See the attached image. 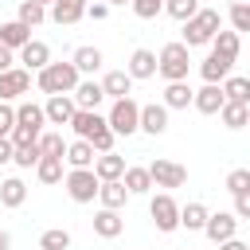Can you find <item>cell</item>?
Returning a JSON list of instances; mask_svg holds the SVG:
<instances>
[{
  "label": "cell",
  "mask_w": 250,
  "mask_h": 250,
  "mask_svg": "<svg viewBox=\"0 0 250 250\" xmlns=\"http://www.w3.org/2000/svg\"><path fill=\"white\" fill-rule=\"evenodd\" d=\"M223 27V16L215 12V8H199L195 16H188L184 20V47H203V43H211V35Z\"/></svg>",
  "instance_id": "1"
},
{
  "label": "cell",
  "mask_w": 250,
  "mask_h": 250,
  "mask_svg": "<svg viewBox=\"0 0 250 250\" xmlns=\"http://www.w3.org/2000/svg\"><path fill=\"white\" fill-rule=\"evenodd\" d=\"M188 51L191 47H184V43H164L160 55H156V74L164 82H184L188 70H191V55Z\"/></svg>",
  "instance_id": "2"
},
{
  "label": "cell",
  "mask_w": 250,
  "mask_h": 250,
  "mask_svg": "<svg viewBox=\"0 0 250 250\" xmlns=\"http://www.w3.org/2000/svg\"><path fill=\"white\" fill-rule=\"evenodd\" d=\"M78 70H74V62H47L43 70H35V86L43 90V94H70L74 86H78Z\"/></svg>",
  "instance_id": "3"
},
{
  "label": "cell",
  "mask_w": 250,
  "mask_h": 250,
  "mask_svg": "<svg viewBox=\"0 0 250 250\" xmlns=\"http://www.w3.org/2000/svg\"><path fill=\"white\" fill-rule=\"evenodd\" d=\"M62 184H66V195L74 203H94L102 180L94 176V168H70V172H62Z\"/></svg>",
  "instance_id": "4"
},
{
  "label": "cell",
  "mask_w": 250,
  "mask_h": 250,
  "mask_svg": "<svg viewBox=\"0 0 250 250\" xmlns=\"http://www.w3.org/2000/svg\"><path fill=\"white\" fill-rule=\"evenodd\" d=\"M137 113H141V105L133 98H117L105 113V125L113 129V137H133L137 133Z\"/></svg>",
  "instance_id": "5"
},
{
  "label": "cell",
  "mask_w": 250,
  "mask_h": 250,
  "mask_svg": "<svg viewBox=\"0 0 250 250\" xmlns=\"http://www.w3.org/2000/svg\"><path fill=\"white\" fill-rule=\"evenodd\" d=\"M148 215H152V223H156V230H160V234H172V230L180 227V203H176L168 191L152 195V203H148Z\"/></svg>",
  "instance_id": "6"
},
{
  "label": "cell",
  "mask_w": 250,
  "mask_h": 250,
  "mask_svg": "<svg viewBox=\"0 0 250 250\" xmlns=\"http://www.w3.org/2000/svg\"><path fill=\"white\" fill-rule=\"evenodd\" d=\"M148 180L156 188H184L188 184V168L176 164V160H152L148 164Z\"/></svg>",
  "instance_id": "7"
},
{
  "label": "cell",
  "mask_w": 250,
  "mask_h": 250,
  "mask_svg": "<svg viewBox=\"0 0 250 250\" xmlns=\"http://www.w3.org/2000/svg\"><path fill=\"white\" fill-rule=\"evenodd\" d=\"M31 90V70L23 66H12V70H0V102H12L20 94Z\"/></svg>",
  "instance_id": "8"
},
{
  "label": "cell",
  "mask_w": 250,
  "mask_h": 250,
  "mask_svg": "<svg viewBox=\"0 0 250 250\" xmlns=\"http://www.w3.org/2000/svg\"><path fill=\"white\" fill-rule=\"evenodd\" d=\"M234 230H238V219L230 215V211H215V215H207V223H203V234L219 246V242H227V238H234Z\"/></svg>",
  "instance_id": "9"
},
{
  "label": "cell",
  "mask_w": 250,
  "mask_h": 250,
  "mask_svg": "<svg viewBox=\"0 0 250 250\" xmlns=\"http://www.w3.org/2000/svg\"><path fill=\"white\" fill-rule=\"evenodd\" d=\"M223 102H227V98H223V86H219V82H207L203 90H191V105H195L199 113H207V117L219 113Z\"/></svg>",
  "instance_id": "10"
},
{
  "label": "cell",
  "mask_w": 250,
  "mask_h": 250,
  "mask_svg": "<svg viewBox=\"0 0 250 250\" xmlns=\"http://www.w3.org/2000/svg\"><path fill=\"white\" fill-rule=\"evenodd\" d=\"M74 109H78V105H74L70 94H51L47 105H43V117H47L51 125H66V121L74 117Z\"/></svg>",
  "instance_id": "11"
},
{
  "label": "cell",
  "mask_w": 250,
  "mask_h": 250,
  "mask_svg": "<svg viewBox=\"0 0 250 250\" xmlns=\"http://www.w3.org/2000/svg\"><path fill=\"white\" fill-rule=\"evenodd\" d=\"M137 129H145L148 137H160L164 129H168V109L164 105H141V113H137Z\"/></svg>",
  "instance_id": "12"
},
{
  "label": "cell",
  "mask_w": 250,
  "mask_h": 250,
  "mask_svg": "<svg viewBox=\"0 0 250 250\" xmlns=\"http://www.w3.org/2000/svg\"><path fill=\"white\" fill-rule=\"evenodd\" d=\"M70 129H74V137H82V141H90L98 129H105V117L98 113V109H74V117L66 121Z\"/></svg>",
  "instance_id": "13"
},
{
  "label": "cell",
  "mask_w": 250,
  "mask_h": 250,
  "mask_svg": "<svg viewBox=\"0 0 250 250\" xmlns=\"http://www.w3.org/2000/svg\"><path fill=\"white\" fill-rule=\"evenodd\" d=\"M20 62H23V70H43V66L51 62V47H47L43 39H27V43L20 47Z\"/></svg>",
  "instance_id": "14"
},
{
  "label": "cell",
  "mask_w": 250,
  "mask_h": 250,
  "mask_svg": "<svg viewBox=\"0 0 250 250\" xmlns=\"http://www.w3.org/2000/svg\"><path fill=\"white\" fill-rule=\"evenodd\" d=\"M47 16H51L59 27H70V23H78V20L86 16V0H55Z\"/></svg>",
  "instance_id": "15"
},
{
  "label": "cell",
  "mask_w": 250,
  "mask_h": 250,
  "mask_svg": "<svg viewBox=\"0 0 250 250\" xmlns=\"http://www.w3.org/2000/svg\"><path fill=\"white\" fill-rule=\"evenodd\" d=\"M70 98H74V105H78V109H98V105L105 102L102 82H94V78H90V82H82V78H78V86L70 90Z\"/></svg>",
  "instance_id": "16"
},
{
  "label": "cell",
  "mask_w": 250,
  "mask_h": 250,
  "mask_svg": "<svg viewBox=\"0 0 250 250\" xmlns=\"http://www.w3.org/2000/svg\"><path fill=\"white\" fill-rule=\"evenodd\" d=\"M90 168H94L98 180H121V172H125V156H117V152L109 148V152H98Z\"/></svg>",
  "instance_id": "17"
},
{
  "label": "cell",
  "mask_w": 250,
  "mask_h": 250,
  "mask_svg": "<svg viewBox=\"0 0 250 250\" xmlns=\"http://www.w3.org/2000/svg\"><path fill=\"white\" fill-rule=\"evenodd\" d=\"M125 74H129V78H152V74H156V55H152L148 47H137V51L129 55Z\"/></svg>",
  "instance_id": "18"
},
{
  "label": "cell",
  "mask_w": 250,
  "mask_h": 250,
  "mask_svg": "<svg viewBox=\"0 0 250 250\" xmlns=\"http://www.w3.org/2000/svg\"><path fill=\"white\" fill-rule=\"evenodd\" d=\"M98 199H102V207L121 211V207H125V199H129V191H125V184H121V180H102V184H98Z\"/></svg>",
  "instance_id": "19"
},
{
  "label": "cell",
  "mask_w": 250,
  "mask_h": 250,
  "mask_svg": "<svg viewBox=\"0 0 250 250\" xmlns=\"http://www.w3.org/2000/svg\"><path fill=\"white\" fill-rule=\"evenodd\" d=\"M121 230H125V219H121L117 211L102 207V211L94 215V234H98V238H117Z\"/></svg>",
  "instance_id": "20"
},
{
  "label": "cell",
  "mask_w": 250,
  "mask_h": 250,
  "mask_svg": "<svg viewBox=\"0 0 250 250\" xmlns=\"http://www.w3.org/2000/svg\"><path fill=\"white\" fill-rule=\"evenodd\" d=\"M27 39H31V27H27V23H20V20H8V23H0V43H4V47L20 51Z\"/></svg>",
  "instance_id": "21"
},
{
  "label": "cell",
  "mask_w": 250,
  "mask_h": 250,
  "mask_svg": "<svg viewBox=\"0 0 250 250\" xmlns=\"http://www.w3.org/2000/svg\"><path fill=\"white\" fill-rule=\"evenodd\" d=\"M230 66H234L230 59H223V55H215V51H211V55L199 62V74H203V82H223V78L230 74Z\"/></svg>",
  "instance_id": "22"
},
{
  "label": "cell",
  "mask_w": 250,
  "mask_h": 250,
  "mask_svg": "<svg viewBox=\"0 0 250 250\" xmlns=\"http://www.w3.org/2000/svg\"><path fill=\"white\" fill-rule=\"evenodd\" d=\"M129 90H133V78H129L125 70H109V74L102 78V94L113 98V102H117V98H129Z\"/></svg>",
  "instance_id": "23"
},
{
  "label": "cell",
  "mask_w": 250,
  "mask_h": 250,
  "mask_svg": "<svg viewBox=\"0 0 250 250\" xmlns=\"http://www.w3.org/2000/svg\"><path fill=\"white\" fill-rule=\"evenodd\" d=\"M160 105H164V109H188V105H191V86H188V78H184V82H168Z\"/></svg>",
  "instance_id": "24"
},
{
  "label": "cell",
  "mask_w": 250,
  "mask_h": 250,
  "mask_svg": "<svg viewBox=\"0 0 250 250\" xmlns=\"http://www.w3.org/2000/svg\"><path fill=\"white\" fill-rule=\"evenodd\" d=\"M94 156H98V152H94V148H90V141H82V137H78V141H70V145H66V152H62V160H66L70 168H90V164H94Z\"/></svg>",
  "instance_id": "25"
},
{
  "label": "cell",
  "mask_w": 250,
  "mask_h": 250,
  "mask_svg": "<svg viewBox=\"0 0 250 250\" xmlns=\"http://www.w3.org/2000/svg\"><path fill=\"white\" fill-rule=\"evenodd\" d=\"M219 86H223V98H227V102H238V105H250V78H238V74L230 78V74H227V78H223Z\"/></svg>",
  "instance_id": "26"
},
{
  "label": "cell",
  "mask_w": 250,
  "mask_h": 250,
  "mask_svg": "<svg viewBox=\"0 0 250 250\" xmlns=\"http://www.w3.org/2000/svg\"><path fill=\"white\" fill-rule=\"evenodd\" d=\"M211 51L234 62V59H238V31H223V27H219V31L211 35Z\"/></svg>",
  "instance_id": "27"
},
{
  "label": "cell",
  "mask_w": 250,
  "mask_h": 250,
  "mask_svg": "<svg viewBox=\"0 0 250 250\" xmlns=\"http://www.w3.org/2000/svg\"><path fill=\"white\" fill-rule=\"evenodd\" d=\"M121 184H125V191H129V195H145V191L152 188L148 168H129V164H125V172H121Z\"/></svg>",
  "instance_id": "28"
},
{
  "label": "cell",
  "mask_w": 250,
  "mask_h": 250,
  "mask_svg": "<svg viewBox=\"0 0 250 250\" xmlns=\"http://www.w3.org/2000/svg\"><path fill=\"white\" fill-rule=\"evenodd\" d=\"M23 199H27V184L20 176H12V180L0 184V203L4 207H23Z\"/></svg>",
  "instance_id": "29"
},
{
  "label": "cell",
  "mask_w": 250,
  "mask_h": 250,
  "mask_svg": "<svg viewBox=\"0 0 250 250\" xmlns=\"http://www.w3.org/2000/svg\"><path fill=\"white\" fill-rule=\"evenodd\" d=\"M70 62H74L78 74H94V70H102V51L98 47H78Z\"/></svg>",
  "instance_id": "30"
},
{
  "label": "cell",
  "mask_w": 250,
  "mask_h": 250,
  "mask_svg": "<svg viewBox=\"0 0 250 250\" xmlns=\"http://www.w3.org/2000/svg\"><path fill=\"white\" fill-rule=\"evenodd\" d=\"M35 176H39V184H59L62 180V156H39Z\"/></svg>",
  "instance_id": "31"
},
{
  "label": "cell",
  "mask_w": 250,
  "mask_h": 250,
  "mask_svg": "<svg viewBox=\"0 0 250 250\" xmlns=\"http://www.w3.org/2000/svg\"><path fill=\"white\" fill-rule=\"evenodd\" d=\"M219 117H223V125H227V129H242V125L250 121V105H238V102H223Z\"/></svg>",
  "instance_id": "32"
},
{
  "label": "cell",
  "mask_w": 250,
  "mask_h": 250,
  "mask_svg": "<svg viewBox=\"0 0 250 250\" xmlns=\"http://www.w3.org/2000/svg\"><path fill=\"white\" fill-rule=\"evenodd\" d=\"M207 207L203 203H184L180 207V227H188V230H203V223H207Z\"/></svg>",
  "instance_id": "33"
},
{
  "label": "cell",
  "mask_w": 250,
  "mask_h": 250,
  "mask_svg": "<svg viewBox=\"0 0 250 250\" xmlns=\"http://www.w3.org/2000/svg\"><path fill=\"white\" fill-rule=\"evenodd\" d=\"M39 250H70V230L62 227H51L39 234Z\"/></svg>",
  "instance_id": "34"
},
{
  "label": "cell",
  "mask_w": 250,
  "mask_h": 250,
  "mask_svg": "<svg viewBox=\"0 0 250 250\" xmlns=\"http://www.w3.org/2000/svg\"><path fill=\"white\" fill-rule=\"evenodd\" d=\"M20 23H27V27H39L43 20H47V8L43 4H35V0H20V16H16Z\"/></svg>",
  "instance_id": "35"
},
{
  "label": "cell",
  "mask_w": 250,
  "mask_h": 250,
  "mask_svg": "<svg viewBox=\"0 0 250 250\" xmlns=\"http://www.w3.org/2000/svg\"><path fill=\"white\" fill-rule=\"evenodd\" d=\"M39 156H43V152H39V145H35V141H31V145H16V148H12V164H16V168H35V160H39Z\"/></svg>",
  "instance_id": "36"
},
{
  "label": "cell",
  "mask_w": 250,
  "mask_h": 250,
  "mask_svg": "<svg viewBox=\"0 0 250 250\" xmlns=\"http://www.w3.org/2000/svg\"><path fill=\"white\" fill-rule=\"evenodd\" d=\"M160 12H168L172 20H180V23H184L188 16H195V12H199V0H164V8H160Z\"/></svg>",
  "instance_id": "37"
},
{
  "label": "cell",
  "mask_w": 250,
  "mask_h": 250,
  "mask_svg": "<svg viewBox=\"0 0 250 250\" xmlns=\"http://www.w3.org/2000/svg\"><path fill=\"white\" fill-rule=\"evenodd\" d=\"M227 16H230V31H250V4L246 0H234Z\"/></svg>",
  "instance_id": "38"
},
{
  "label": "cell",
  "mask_w": 250,
  "mask_h": 250,
  "mask_svg": "<svg viewBox=\"0 0 250 250\" xmlns=\"http://www.w3.org/2000/svg\"><path fill=\"white\" fill-rule=\"evenodd\" d=\"M35 145H39V152H43V156H62V152H66L62 133H39V137H35Z\"/></svg>",
  "instance_id": "39"
},
{
  "label": "cell",
  "mask_w": 250,
  "mask_h": 250,
  "mask_svg": "<svg viewBox=\"0 0 250 250\" xmlns=\"http://www.w3.org/2000/svg\"><path fill=\"white\" fill-rule=\"evenodd\" d=\"M227 191H230V195L250 191V168H234V172L227 176Z\"/></svg>",
  "instance_id": "40"
},
{
  "label": "cell",
  "mask_w": 250,
  "mask_h": 250,
  "mask_svg": "<svg viewBox=\"0 0 250 250\" xmlns=\"http://www.w3.org/2000/svg\"><path fill=\"white\" fill-rule=\"evenodd\" d=\"M129 4H133L137 20H156V12L164 8V0H129Z\"/></svg>",
  "instance_id": "41"
},
{
  "label": "cell",
  "mask_w": 250,
  "mask_h": 250,
  "mask_svg": "<svg viewBox=\"0 0 250 250\" xmlns=\"http://www.w3.org/2000/svg\"><path fill=\"white\" fill-rule=\"evenodd\" d=\"M113 141H117V137H113V129L105 125V129H98V133L90 137V148H94V152H109V148H113Z\"/></svg>",
  "instance_id": "42"
},
{
  "label": "cell",
  "mask_w": 250,
  "mask_h": 250,
  "mask_svg": "<svg viewBox=\"0 0 250 250\" xmlns=\"http://www.w3.org/2000/svg\"><path fill=\"white\" fill-rule=\"evenodd\" d=\"M12 125H16V109H12L8 102H0V137H8Z\"/></svg>",
  "instance_id": "43"
},
{
  "label": "cell",
  "mask_w": 250,
  "mask_h": 250,
  "mask_svg": "<svg viewBox=\"0 0 250 250\" xmlns=\"http://www.w3.org/2000/svg\"><path fill=\"white\" fill-rule=\"evenodd\" d=\"M238 223L242 219H250V191H242V195H234V211H230Z\"/></svg>",
  "instance_id": "44"
},
{
  "label": "cell",
  "mask_w": 250,
  "mask_h": 250,
  "mask_svg": "<svg viewBox=\"0 0 250 250\" xmlns=\"http://www.w3.org/2000/svg\"><path fill=\"white\" fill-rule=\"evenodd\" d=\"M86 16H90V20H105V16H109V4H105V0H98V4H86Z\"/></svg>",
  "instance_id": "45"
},
{
  "label": "cell",
  "mask_w": 250,
  "mask_h": 250,
  "mask_svg": "<svg viewBox=\"0 0 250 250\" xmlns=\"http://www.w3.org/2000/svg\"><path fill=\"white\" fill-rule=\"evenodd\" d=\"M12 62H16V51L0 43V70H12Z\"/></svg>",
  "instance_id": "46"
},
{
  "label": "cell",
  "mask_w": 250,
  "mask_h": 250,
  "mask_svg": "<svg viewBox=\"0 0 250 250\" xmlns=\"http://www.w3.org/2000/svg\"><path fill=\"white\" fill-rule=\"evenodd\" d=\"M0 164H12V141L0 137Z\"/></svg>",
  "instance_id": "47"
},
{
  "label": "cell",
  "mask_w": 250,
  "mask_h": 250,
  "mask_svg": "<svg viewBox=\"0 0 250 250\" xmlns=\"http://www.w3.org/2000/svg\"><path fill=\"white\" fill-rule=\"evenodd\" d=\"M219 250H250L242 238H227V242H219Z\"/></svg>",
  "instance_id": "48"
},
{
  "label": "cell",
  "mask_w": 250,
  "mask_h": 250,
  "mask_svg": "<svg viewBox=\"0 0 250 250\" xmlns=\"http://www.w3.org/2000/svg\"><path fill=\"white\" fill-rule=\"evenodd\" d=\"M8 246H12V238H8L4 230H0V250H8Z\"/></svg>",
  "instance_id": "49"
},
{
  "label": "cell",
  "mask_w": 250,
  "mask_h": 250,
  "mask_svg": "<svg viewBox=\"0 0 250 250\" xmlns=\"http://www.w3.org/2000/svg\"><path fill=\"white\" fill-rule=\"evenodd\" d=\"M35 4H43V8H51V4H55V0H35Z\"/></svg>",
  "instance_id": "50"
},
{
  "label": "cell",
  "mask_w": 250,
  "mask_h": 250,
  "mask_svg": "<svg viewBox=\"0 0 250 250\" xmlns=\"http://www.w3.org/2000/svg\"><path fill=\"white\" fill-rule=\"evenodd\" d=\"M105 4H109V8H113V4H129V0H105Z\"/></svg>",
  "instance_id": "51"
}]
</instances>
